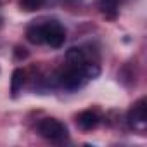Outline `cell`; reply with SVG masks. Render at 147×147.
I'll return each instance as SVG.
<instances>
[{
  "mask_svg": "<svg viewBox=\"0 0 147 147\" xmlns=\"http://www.w3.org/2000/svg\"><path fill=\"white\" fill-rule=\"evenodd\" d=\"M40 28H42V40L43 43H47L52 49H59L64 45L66 42V30L64 26L55 21V19H49V21H40Z\"/></svg>",
  "mask_w": 147,
  "mask_h": 147,
  "instance_id": "6da1fadb",
  "label": "cell"
},
{
  "mask_svg": "<svg viewBox=\"0 0 147 147\" xmlns=\"http://www.w3.org/2000/svg\"><path fill=\"white\" fill-rule=\"evenodd\" d=\"M126 121L130 128L138 133H144L147 130V99L145 97H140L131 104L126 114Z\"/></svg>",
  "mask_w": 147,
  "mask_h": 147,
  "instance_id": "7a4b0ae2",
  "label": "cell"
},
{
  "mask_svg": "<svg viewBox=\"0 0 147 147\" xmlns=\"http://www.w3.org/2000/svg\"><path fill=\"white\" fill-rule=\"evenodd\" d=\"M36 130H38V133L43 138H47L50 142H61V140L67 138V128H66V125L61 123L55 118H45V119H42L38 123Z\"/></svg>",
  "mask_w": 147,
  "mask_h": 147,
  "instance_id": "3957f363",
  "label": "cell"
},
{
  "mask_svg": "<svg viewBox=\"0 0 147 147\" xmlns=\"http://www.w3.org/2000/svg\"><path fill=\"white\" fill-rule=\"evenodd\" d=\"M57 78H59V83L67 90H76V88L83 87L85 82L88 80L83 73V67H71V66H67L64 71H61Z\"/></svg>",
  "mask_w": 147,
  "mask_h": 147,
  "instance_id": "277c9868",
  "label": "cell"
},
{
  "mask_svg": "<svg viewBox=\"0 0 147 147\" xmlns=\"http://www.w3.org/2000/svg\"><path fill=\"white\" fill-rule=\"evenodd\" d=\"M99 123H100V114H99V111H95V109H85V111H82V113L76 116V125H78V128L83 130V131H92V130H95Z\"/></svg>",
  "mask_w": 147,
  "mask_h": 147,
  "instance_id": "5b68a950",
  "label": "cell"
},
{
  "mask_svg": "<svg viewBox=\"0 0 147 147\" xmlns=\"http://www.w3.org/2000/svg\"><path fill=\"white\" fill-rule=\"evenodd\" d=\"M66 62L71 67H83L88 62V59H87V54H85L83 49H80V47H71L66 52Z\"/></svg>",
  "mask_w": 147,
  "mask_h": 147,
  "instance_id": "8992f818",
  "label": "cell"
},
{
  "mask_svg": "<svg viewBox=\"0 0 147 147\" xmlns=\"http://www.w3.org/2000/svg\"><path fill=\"white\" fill-rule=\"evenodd\" d=\"M97 5H99L100 12H102L107 19H114V18L118 16L119 0H97Z\"/></svg>",
  "mask_w": 147,
  "mask_h": 147,
  "instance_id": "52a82bcc",
  "label": "cell"
},
{
  "mask_svg": "<svg viewBox=\"0 0 147 147\" xmlns=\"http://www.w3.org/2000/svg\"><path fill=\"white\" fill-rule=\"evenodd\" d=\"M24 82H26V73H24L21 67L14 69V71H12V78H11V92H12L14 97L23 90Z\"/></svg>",
  "mask_w": 147,
  "mask_h": 147,
  "instance_id": "ba28073f",
  "label": "cell"
},
{
  "mask_svg": "<svg viewBox=\"0 0 147 147\" xmlns=\"http://www.w3.org/2000/svg\"><path fill=\"white\" fill-rule=\"evenodd\" d=\"M26 38H28V42L30 43H33V45H40V43H43V40H42V28H40V21L36 23H33V24H30L28 26V30H26Z\"/></svg>",
  "mask_w": 147,
  "mask_h": 147,
  "instance_id": "9c48e42d",
  "label": "cell"
},
{
  "mask_svg": "<svg viewBox=\"0 0 147 147\" xmlns=\"http://www.w3.org/2000/svg\"><path fill=\"white\" fill-rule=\"evenodd\" d=\"M45 0H19V5L23 11L26 12H33V11H38L42 5H43Z\"/></svg>",
  "mask_w": 147,
  "mask_h": 147,
  "instance_id": "30bf717a",
  "label": "cell"
},
{
  "mask_svg": "<svg viewBox=\"0 0 147 147\" xmlns=\"http://www.w3.org/2000/svg\"><path fill=\"white\" fill-rule=\"evenodd\" d=\"M16 50H18L16 54H18V57H19V59H21V57H28V52H26V49H21V47H18Z\"/></svg>",
  "mask_w": 147,
  "mask_h": 147,
  "instance_id": "8fae6325",
  "label": "cell"
},
{
  "mask_svg": "<svg viewBox=\"0 0 147 147\" xmlns=\"http://www.w3.org/2000/svg\"><path fill=\"white\" fill-rule=\"evenodd\" d=\"M2 21H4V19H2V18H0V26H2Z\"/></svg>",
  "mask_w": 147,
  "mask_h": 147,
  "instance_id": "7c38bea8",
  "label": "cell"
},
{
  "mask_svg": "<svg viewBox=\"0 0 147 147\" xmlns=\"http://www.w3.org/2000/svg\"><path fill=\"white\" fill-rule=\"evenodd\" d=\"M0 5H2V0H0Z\"/></svg>",
  "mask_w": 147,
  "mask_h": 147,
  "instance_id": "4fadbf2b",
  "label": "cell"
}]
</instances>
